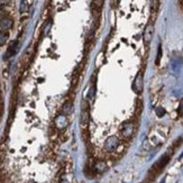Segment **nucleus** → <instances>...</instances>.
<instances>
[{
    "mask_svg": "<svg viewBox=\"0 0 183 183\" xmlns=\"http://www.w3.org/2000/svg\"><path fill=\"white\" fill-rule=\"evenodd\" d=\"M90 121V112H89V103L86 100L81 101V115H80V127L83 130L88 128Z\"/></svg>",
    "mask_w": 183,
    "mask_h": 183,
    "instance_id": "f257e3e1",
    "label": "nucleus"
},
{
    "mask_svg": "<svg viewBox=\"0 0 183 183\" xmlns=\"http://www.w3.org/2000/svg\"><path fill=\"white\" fill-rule=\"evenodd\" d=\"M119 145H120V140L117 136H109L103 144V148L108 153H112L119 147Z\"/></svg>",
    "mask_w": 183,
    "mask_h": 183,
    "instance_id": "f03ea898",
    "label": "nucleus"
},
{
    "mask_svg": "<svg viewBox=\"0 0 183 183\" xmlns=\"http://www.w3.org/2000/svg\"><path fill=\"white\" fill-rule=\"evenodd\" d=\"M120 133L123 135V137L128 139L133 136L134 134V124L133 123H125L120 128Z\"/></svg>",
    "mask_w": 183,
    "mask_h": 183,
    "instance_id": "7ed1b4c3",
    "label": "nucleus"
},
{
    "mask_svg": "<svg viewBox=\"0 0 183 183\" xmlns=\"http://www.w3.org/2000/svg\"><path fill=\"white\" fill-rule=\"evenodd\" d=\"M143 86H144V82H143V73L142 72H138L136 78L134 80V83H133V90H134L136 93L139 94L140 92L143 91Z\"/></svg>",
    "mask_w": 183,
    "mask_h": 183,
    "instance_id": "20e7f679",
    "label": "nucleus"
},
{
    "mask_svg": "<svg viewBox=\"0 0 183 183\" xmlns=\"http://www.w3.org/2000/svg\"><path fill=\"white\" fill-rule=\"evenodd\" d=\"M55 126L59 128V129H64V128H66L67 125H69V119H67V116H65V115H63V113H61V115H59V116L55 118Z\"/></svg>",
    "mask_w": 183,
    "mask_h": 183,
    "instance_id": "39448f33",
    "label": "nucleus"
},
{
    "mask_svg": "<svg viewBox=\"0 0 183 183\" xmlns=\"http://www.w3.org/2000/svg\"><path fill=\"white\" fill-rule=\"evenodd\" d=\"M153 34H154V26L152 24H148L145 27V29H144V34H143L144 43L145 44L149 43L152 40V37H153Z\"/></svg>",
    "mask_w": 183,
    "mask_h": 183,
    "instance_id": "423d86ee",
    "label": "nucleus"
},
{
    "mask_svg": "<svg viewBox=\"0 0 183 183\" xmlns=\"http://www.w3.org/2000/svg\"><path fill=\"white\" fill-rule=\"evenodd\" d=\"M13 26V20L10 18H3L0 20V30L1 32H6V30H8L11 28Z\"/></svg>",
    "mask_w": 183,
    "mask_h": 183,
    "instance_id": "0eeeda50",
    "label": "nucleus"
},
{
    "mask_svg": "<svg viewBox=\"0 0 183 183\" xmlns=\"http://www.w3.org/2000/svg\"><path fill=\"white\" fill-rule=\"evenodd\" d=\"M94 170L97 171L98 173H102L107 170V164H106L105 161H98L96 164H94Z\"/></svg>",
    "mask_w": 183,
    "mask_h": 183,
    "instance_id": "6e6552de",
    "label": "nucleus"
},
{
    "mask_svg": "<svg viewBox=\"0 0 183 183\" xmlns=\"http://www.w3.org/2000/svg\"><path fill=\"white\" fill-rule=\"evenodd\" d=\"M72 111H73L72 103H71V102H66V103H65V106L63 107V115L67 116V115H70Z\"/></svg>",
    "mask_w": 183,
    "mask_h": 183,
    "instance_id": "1a4fd4ad",
    "label": "nucleus"
},
{
    "mask_svg": "<svg viewBox=\"0 0 183 183\" xmlns=\"http://www.w3.org/2000/svg\"><path fill=\"white\" fill-rule=\"evenodd\" d=\"M103 3H105V0H93L92 1V3H93V7L96 9H100L101 7H102Z\"/></svg>",
    "mask_w": 183,
    "mask_h": 183,
    "instance_id": "9d476101",
    "label": "nucleus"
},
{
    "mask_svg": "<svg viewBox=\"0 0 183 183\" xmlns=\"http://www.w3.org/2000/svg\"><path fill=\"white\" fill-rule=\"evenodd\" d=\"M8 38V35L3 32H0V45H3L6 43V40Z\"/></svg>",
    "mask_w": 183,
    "mask_h": 183,
    "instance_id": "9b49d317",
    "label": "nucleus"
},
{
    "mask_svg": "<svg viewBox=\"0 0 183 183\" xmlns=\"http://www.w3.org/2000/svg\"><path fill=\"white\" fill-rule=\"evenodd\" d=\"M161 57H162V47H161V45H159V50H157L156 64H159V62H161Z\"/></svg>",
    "mask_w": 183,
    "mask_h": 183,
    "instance_id": "f8f14e48",
    "label": "nucleus"
},
{
    "mask_svg": "<svg viewBox=\"0 0 183 183\" xmlns=\"http://www.w3.org/2000/svg\"><path fill=\"white\" fill-rule=\"evenodd\" d=\"M156 113H157V116L159 117H163L164 116V113H165V110L162 107H159V108H156Z\"/></svg>",
    "mask_w": 183,
    "mask_h": 183,
    "instance_id": "ddd939ff",
    "label": "nucleus"
},
{
    "mask_svg": "<svg viewBox=\"0 0 183 183\" xmlns=\"http://www.w3.org/2000/svg\"><path fill=\"white\" fill-rule=\"evenodd\" d=\"M94 93H96V89H94V86H91V89H90L89 93H88V98L89 99H93Z\"/></svg>",
    "mask_w": 183,
    "mask_h": 183,
    "instance_id": "4468645a",
    "label": "nucleus"
},
{
    "mask_svg": "<svg viewBox=\"0 0 183 183\" xmlns=\"http://www.w3.org/2000/svg\"><path fill=\"white\" fill-rule=\"evenodd\" d=\"M27 9H28V6H27V3H25V1H23L22 6H20V11L24 13V11H27Z\"/></svg>",
    "mask_w": 183,
    "mask_h": 183,
    "instance_id": "2eb2a0df",
    "label": "nucleus"
},
{
    "mask_svg": "<svg viewBox=\"0 0 183 183\" xmlns=\"http://www.w3.org/2000/svg\"><path fill=\"white\" fill-rule=\"evenodd\" d=\"M119 3V0H111V7L112 8H116Z\"/></svg>",
    "mask_w": 183,
    "mask_h": 183,
    "instance_id": "dca6fc26",
    "label": "nucleus"
},
{
    "mask_svg": "<svg viewBox=\"0 0 183 183\" xmlns=\"http://www.w3.org/2000/svg\"><path fill=\"white\" fill-rule=\"evenodd\" d=\"M179 113H180V115H183V99L181 100V102H180V107H179Z\"/></svg>",
    "mask_w": 183,
    "mask_h": 183,
    "instance_id": "f3484780",
    "label": "nucleus"
},
{
    "mask_svg": "<svg viewBox=\"0 0 183 183\" xmlns=\"http://www.w3.org/2000/svg\"><path fill=\"white\" fill-rule=\"evenodd\" d=\"M10 3V0H0V6H6Z\"/></svg>",
    "mask_w": 183,
    "mask_h": 183,
    "instance_id": "a211bd4d",
    "label": "nucleus"
},
{
    "mask_svg": "<svg viewBox=\"0 0 183 183\" xmlns=\"http://www.w3.org/2000/svg\"><path fill=\"white\" fill-rule=\"evenodd\" d=\"M143 183H146V182H143Z\"/></svg>",
    "mask_w": 183,
    "mask_h": 183,
    "instance_id": "6ab92c4d",
    "label": "nucleus"
}]
</instances>
